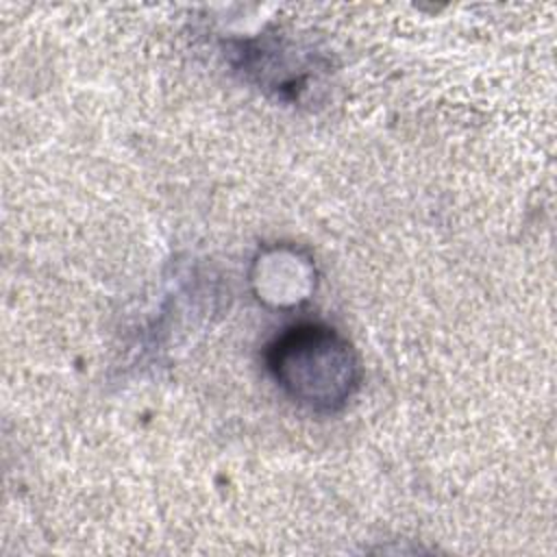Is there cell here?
<instances>
[{"label":"cell","instance_id":"obj_1","mask_svg":"<svg viewBox=\"0 0 557 557\" xmlns=\"http://www.w3.org/2000/svg\"><path fill=\"white\" fill-rule=\"evenodd\" d=\"M268 368L278 387L311 409H335L357 387V357L329 326L298 324L268 348Z\"/></svg>","mask_w":557,"mask_h":557}]
</instances>
